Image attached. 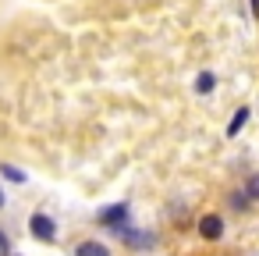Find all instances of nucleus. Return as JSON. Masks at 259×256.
<instances>
[{"label": "nucleus", "mask_w": 259, "mask_h": 256, "mask_svg": "<svg viewBox=\"0 0 259 256\" xmlns=\"http://www.w3.org/2000/svg\"><path fill=\"white\" fill-rule=\"evenodd\" d=\"M100 224L103 228H110V231H128V206L124 203H114V206H107V210H100Z\"/></svg>", "instance_id": "obj_1"}, {"label": "nucleus", "mask_w": 259, "mask_h": 256, "mask_svg": "<svg viewBox=\"0 0 259 256\" xmlns=\"http://www.w3.org/2000/svg\"><path fill=\"white\" fill-rule=\"evenodd\" d=\"M29 231H32L39 242H54V238H57V224H54V217H47V213H32V217H29Z\"/></svg>", "instance_id": "obj_2"}, {"label": "nucleus", "mask_w": 259, "mask_h": 256, "mask_svg": "<svg viewBox=\"0 0 259 256\" xmlns=\"http://www.w3.org/2000/svg\"><path fill=\"white\" fill-rule=\"evenodd\" d=\"M199 235H202L206 242H217V238L224 235V217H220V213H206V217L199 221Z\"/></svg>", "instance_id": "obj_3"}, {"label": "nucleus", "mask_w": 259, "mask_h": 256, "mask_svg": "<svg viewBox=\"0 0 259 256\" xmlns=\"http://www.w3.org/2000/svg\"><path fill=\"white\" fill-rule=\"evenodd\" d=\"M75 256H110V249H107L103 242H96V238H89V242H82V245L75 249Z\"/></svg>", "instance_id": "obj_4"}, {"label": "nucleus", "mask_w": 259, "mask_h": 256, "mask_svg": "<svg viewBox=\"0 0 259 256\" xmlns=\"http://www.w3.org/2000/svg\"><path fill=\"white\" fill-rule=\"evenodd\" d=\"M248 114H252L248 107H238V111H234V118H231V125H227V135H238V132L245 128V121H248Z\"/></svg>", "instance_id": "obj_5"}, {"label": "nucleus", "mask_w": 259, "mask_h": 256, "mask_svg": "<svg viewBox=\"0 0 259 256\" xmlns=\"http://www.w3.org/2000/svg\"><path fill=\"white\" fill-rule=\"evenodd\" d=\"M231 206H234L238 213H245V210L252 206V199H248V192H245V189H234V192H231Z\"/></svg>", "instance_id": "obj_6"}, {"label": "nucleus", "mask_w": 259, "mask_h": 256, "mask_svg": "<svg viewBox=\"0 0 259 256\" xmlns=\"http://www.w3.org/2000/svg\"><path fill=\"white\" fill-rule=\"evenodd\" d=\"M213 86H217V79H213V71H202L199 79H195V89L206 96V93H213Z\"/></svg>", "instance_id": "obj_7"}, {"label": "nucleus", "mask_w": 259, "mask_h": 256, "mask_svg": "<svg viewBox=\"0 0 259 256\" xmlns=\"http://www.w3.org/2000/svg\"><path fill=\"white\" fill-rule=\"evenodd\" d=\"M245 192H248V199H252V203H259V171H255V174H248Z\"/></svg>", "instance_id": "obj_8"}, {"label": "nucleus", "mask_w": 259, "mask_h": 256, "mask_svg": "<svg viewBox=\"0 0 259 256\" xmlns=\"http://www.w3.org/2000/svg\"><path fill=\"white\" fill-rule=\"evenodd\" d=\"M0 171H4V178H11V181H18V185L25 181V174H22L18 167H11V164H4V167H0Z\"/></svg>", "instance_id": "obj_9"}, {"label": "nucleus", "mask_w": 259, "mask_h": 256, "mask_svg": "<svg viewBox=\"0 0 259 256\" xmlns=\"http://www.w3.org/2000/svg\"><path fill=\"white\" fill-rule=\"evenodd\" d=\"M0 256H11V238H8L4 228H0Z\"/></svg>", "instance_id": "obj_10"}, {"label": "nucleus", "mask_w": 259, "mask_h": 256, "mask_svg": "<svg viewBox=\"0 0 259 256\" xmlns=\"http://www.w3.org/2000/svg\"><path fill=\"white\" fill-rule=\"evenodd\" d=\"M252 15H255V18H259V0H252Z\"/></svg>", "instance_id": "obj_11"}, {"label": "nucleus", "mask_w": 259, "mask_h": 256, "mask_svg": "<svg viewBox=\"0 0 259 256\" xmlns=\"http://www.w3.org/2000/svg\"><path fill=\"white\" fill-rule=\"evenodd\" d=\"M4 203H8V196H4V189H0V210H4Z\"/></svg>", "instance_id": "obj_12"}]
</instances>
